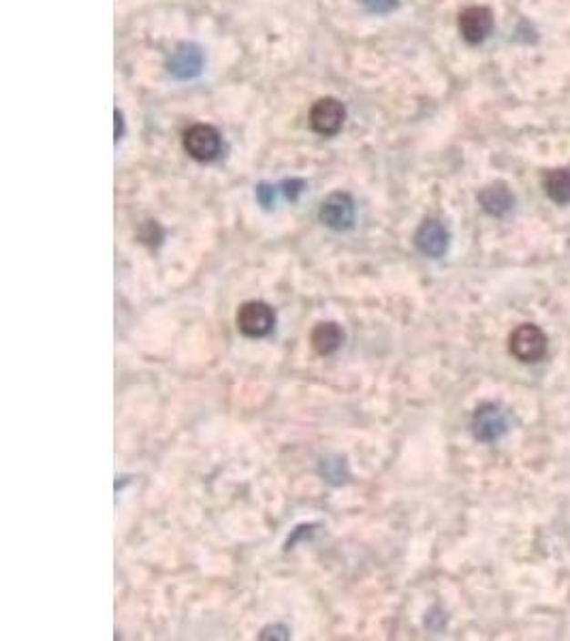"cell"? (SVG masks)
<instances>
[{
	"instance_id": "1",
	"label": "cell",
	"mask_w": 570,
	"mask_h": 641,
	"mask_svg": "<svg viewBox=\"0 0 570 641\" xmlns=\"http://www.w3.org/2000/svg\"><path fill=\"white\" fill-rule=\"evenodd\" d=\"M276 325L274 308L265 301H246L238 310V330L246 338H265Z\"/></svg>"
},
{
	"instance_id": "2",
	"label": "cell",
	"mask_w": 570,
	"mask_h": 641,
	"mask_svg": "<svg viewBox=\"0 0 570 641\" xmlns=\"http://www.w3.org/2000/svg\"><path fill=\"white\" fill-rule=\"evenodd\" d=\"M509 349L519 361H541L545 353H547V336H545L543 330L536 328V325L524 323L511 334Z\"/></svg>"
},
{
	"instance_id": "3",
	"label": "cell",
	"mask_w": 570,
	"mask_h": 641,
	"mask_svg": "<svg viewBox=\"0 0 570 641\" xmlns=\"http://www.w3.org/2000/svg\"><path fill=\"white\" fill-rule=\"evenodd\" d=\"M184 148L195 160L208 163L214 160L220 152V135L209 125H195L184 135Z\"/></svg>"
},
{
	"instance_id": "4",
	"label": "cell",
	"mask_w": 570,
	"mask_h": 641,
	"mask_svg": "<svg viewBox=\"0 0 570 641\" xmlns=\"http://www.w3.org/2000/svg\"><path fill=\"white\" fill-rule=\"evenodd\" d=\"M509 430V417L495 404H483L476 409L473 417V432L479 441L492 443L498 441Z\"/></svg>"
},
{
	"instance_id": "5",
	"label": "cell",
	"mask_w": 570,
	"mask_h": 641,
	"mask_svg": "<svg viewBox=\"0 0 570 641\" xmlns=\"http://www.w3.org/2000/svg\"><path fill=\"white\" fill-rule=\"evenodd\" d=\"M414 246L421 255L438 259L449 249V231L438 219H427L414 233Z\"/></svg>"
},
{
	"instance_id": "6",
	"label": "cell",
	"mask_w": 570,
	"mask_h": 641,
	"mask_svg": "<svg viewBox=\"0 0 570 641\" xmlns=\"http://www.w3.org/2000/svg\"><path fill=\"white\" fill-rule=\"evenodd\" d=\"M319 217L330 229L344 231L352 227V220H355V203H352L351 195L331 193L321 206Z\"/></svg>"
},
{
	"instance_id": "7",
	"label": "cell",
	"mask_w": 570,
	"mask_h": 641,
	"mask_svg": "<svg viewBox=\"0 0 570 641\" xmlns=\"http://www.w3.org/2000/svg\"><path fill=\"white\" fill-rule=\"evenodd\" d=\"M344 105L336 98H321L310 112V125L321 135H336L344 125Z\"/></svg>"
},
{
	"instance_id": "8",
	"label": "cell",
	"mask_w": 570,
	"mask_h": 641,
	"mask_svg": "<svg viewBox=\"0 0 570 641\" xmlns=\"http://www.w3.org/2000/svg\"><path fill=\"white\" fill-rule=\"evenodd\" d=\"M494 15L487 7H468L460 14V33L463 41L479 46L492 35Z\"/></svg>"
},
{
	"instance_id": "9",
	"label": "cell",
	"mask_w": 570,
	"mask_h": 641,
	"mask_svg": "<svg viewBox=\"0 0 570 641\" xmlns=\"http://www.w3.org/2000/svg\"><path fill=\"white\" fill-rule=\"evenodd\" d=\"M479 201L483 209L487 214H492V217H504L515 206V197H513L511 188L506 184H492V187L483 188Z\"/></svg>"
},
{
	"instance_id": "10",
	"label": "cell",
	"mask_w": 570,
	"mask_h": 641,
	"mask_svg": "<svg viewBox=\"0 0 570 641\" xmlns=\"http://www.w3.org/2000/svg\"><path fill=\"white\" fill-rule=\"evenodd\" d=\"M310 342H312V349L319 355H331L342 347L344 342V331L338 323L333 320H327V323H319L310 334Z\"/></svg>"
},
{
	"instance_id": "11",
	"label": "cell",
	"mask_w": 570,
	"mask_h": 641,
	"mask_svg": "<svg viewBox=\"0 0 570 641\" xmlns=\"http://www.w3.org/2000/svg\"><path fill=\"white\" fill-rule=\"evenodd\" d=\"M203 66V56L195 46H179L169 60V71L178 77H195Z\"/></svg>"
},
{
	"instance_id": "12",
	"label": "cell",
	"mask_w": 570,
	"mask_h": 641,
	"mask_svg": "<svg viewBox=\"0 0 570 641\" xmlns=\"http://www.w3.org/2000/svg\"><path fill=\"white\" fill-rule=\"evenodd\" d=\"M545 193L557 206H566L570 203V169H554L545 176L543 180Z\"/></svg>"
},
{
	"instance_id": "13",
	"label": "cell",
	"mask_w": 570,
	"mask_h": 641,
	"mask_svg": "<svg viewBox=\"0 0 570 641\" xmlns=\"http://www.w3.org/2000/svg\"><path fill=\"white\" fill-rule=\"evenodd\" d=\"M257 199L261 206L265 208H271L274 206V201H276V190L274 187H270V184H261V187L257 188Z\"/></svg>"
},
{
	"instance_id": "14",
	"label": "cell",
	"mask_w": 570,
	"mask_h": 641,
	"mask_svg": "<svg viewBox=\"0 0 570 641\" xmlns=\"http://www.w3.org/2000/svg\"><path fill=\"white\" fill-rule=\"evenodd\" d=\"M395 3H398V0H363L365 7L374 11V14H387V11L395 7Z\"/></svg>"
},
{
	"instance_id": "15",
	"label": "cell",
	"mask_w": 570,
	"mask_h": 641,
	"mask_svg": "<svg viewBox=\"0 0 570 641\" xmlns=\"http://www.w3.org/2000/svg\"><path fill=\"white\" fill-rule=\"evenodd\" d=\"M284 187H287V197H290V199H295V197L303 190V182L301 180H290V182L284 184Z\"/></svg>"
}]
</instances>
